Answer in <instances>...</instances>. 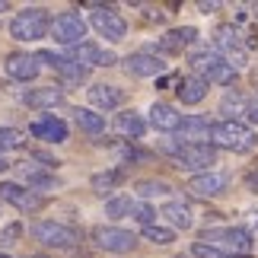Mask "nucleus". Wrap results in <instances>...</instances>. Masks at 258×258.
<instances>
[{
	"label": "nucleus",
	"instance_id": "nucleus-8",
	"mask_svg": "<svg viewBox=\"0 0 258 258\" xmlns=\"http://www.w3.org/2000/svg\"><path fill=\"white\" fill-rule=\"evenodd\" d=\"M214 48H217V54H220L233 71H242V67L249 64V51H245L242 38H239V32H236L233 26H220V29H217Z\"/></svg>",
	"mask_w": 258,
	"mask_h": 258
},
{
	"label": "nucleus",
	"instance_id": "nucleus-26",
	"mask_svg": "<svg viewBox=\"0 0 258 258\" xmlns=\"http://www.w3.org/2000/svg\"><path fill=\"white\" fill-rule=\"evenodd\" d=\"M115 131L121 134V137H144V131H147V121H144V115L141 112H121L115 118Z\"/></svg>",
	"mask_w": 258,
	"mask_h": 258
},
{
	"label": "nucleus",
	"instance_id": "nucleus-42",
	"mask_svg": "<svg viewBox=\"0 0 258 258\" xmlns=\"http://www.w3.org/2000/svg\"><path fill=\"white\" fill-rule=\"evenodd\" d=\"M35 258H42V255H35Z\"/></svg>",
	"mask_w": 258,
	"mask_h": 258
},
{
	"label": "nucleus",
	"instance_id": "nucleus-14",
	"mask_svg": "<svg viewBox=\"0 0 258 258\" xmlns=\"http://www.w3.org/2000/svg\"><path fill=\"white\" fill-rule=\"evenodd\" d=\"M0 201L13 204V207H19V211H38V207L45 204V198L29 191V188L19 185V182H4L0 185Z\"/></svg>",
	"mask_w": 258,
	"mask_h": 258
},
{
	"label": "nucleus",
	"instance_id": "nucleus-18",
	"mask_svg": "<svg viewBox=\"0 0 258 258\" xmlns=\"http://www.w3.org/2000/svg\"><path fill=\"white\" fill-rule=\"evenodd\" d=\"M89 102H93V108H99V112H115V108H121L124 102V93L112 83H93L86 89Z\"/></svg>",
	"mask_w": 258,
	"mask_h": 258
},
{
	"label": "nucleus",
	"instance_id": "nucleus-4",
	"mask_svg": "<svg viewBox=\"0 0 258 258\" xmlns=\"http://www.w3.org/2000/svg\"><path fill=\"white\" fill-rule=\"evenodd\" d=\"M163 153H169L178 169L188 172H211L217 163V150L211 144H163Z\"/></svg>",
	"mask_w": 258,
	"mask_h": 258
},
{
	"label": "nucleus",
	"instance_id": "nucleus-10",
	"mask_svg": "<svg viewBox=\"0 0 258 258\" xmlns=\"http://www.w3.org/2000/svg\"><path fill=\"white\" fill-rule=\"evenodd\" d=\"M89 26H93L102 38H108V42H121V38L127 35V23L121 19V13H115L112 7H96L93 16H89Z\"/></svg>",
	"mask_w": 258,
	"mask_h": 258
},
{
	"label": "nucleus",
	"instance_id": "nucleus-25",
	"mask_svg": "<svg viewBox=\"0 0 258 258\" xmlns=\"http://www.w3.org/2000/svg\"><path fill=\"white\" fill-rule=\"evenodd\" d=\"M198 38V29L195 26H182V29H169L163 38H160V51H169V54H178L182 48H188Z\"/></svg>",
	"mask_w": 258,
	"mask_h": 258
},
{
	"label": "nucleus",
	"instance_id": "nucleus-6",
	"mask_svg": "<svg viewBox=\"0 0 258 258\" xmlns=\"http://www.w3.org/2000/svg\"><path fill=\"white\" fill-rule=\"evenodd\" d=\"M32 236L35 242H42L45 249H57V252H71L80 242V233L74 226H67L61 220H38L32 223Z\"/></svg>",
	"mask_w": 258,
	"mask_h": 258
},
{
	"label": "nucleus",
	"instance_id": "nucleus-17",
	"mask_svg": "<svg viewBox=\"0 0 258 258\" xmlns=\"http://www.w3.org/2000/svg\"><path fill=\"white\" fill-rule=\"evenodd\" d=\"M124 71L131 77H160V74H166V61L160 54L137 51L131 57H124Z\"/></svg>",
	"mask_w": 258,
	"mask_h": 258
},
{
	"label": "nucleus",
	"instance_id": "nucleus-23",
	"mask_svg": "<svg viewBox=\"0 0 258 258\" xmlns=\"http://www.w3.org/2000/svg\"><path fill=\"white\" fill-rule=\"evenodd\" d=\"M175 96L182 99V105H198V102L207 96V80H201L198 74H188V77H182V80H178Z\"/></svg>",
	"mask_w": 258,
	"mask_h": 258
},
{
	"label": "nucleus",
	"instance_id": "nucleus-3",
	"mask_svg": "<svg viewBox=\"0 0 258 258\" xmlns=\"http://www.w3.org/2000/svg\"><path fill=\"white\" fill-rule=\"evenodd\" d=\"M191 67H195V74L201 77V80H207V86L211 83L233 86L236 77H239V71H233V67L217 54V48H198V51L191 54Z\"/></svg>",
	"mask_w": 258,
	"mask_h": 258
},
{
	"label": "nucleus",
	"instance_id": "nucleus-35",
	"mask_svg": "<svg viewBox=\"0 0 258 258\" xmlns=\"http://www.w3.org/2000/svg\"><path fill=\"white\" fill-rule=\"evenodd\" d=\"M191 255L195 258H230V255H223L220 249H214V245H207V242H195L191 245Z\"/></svg>",
	"mask_w": 258,
	"mask_h": 258
},
{
	"label": "nucleus",
	"instance_id": "nucleus-12",
	"mask_svg": "<svg viewBox=\"0 0 258 258\" xmlns=\"http://www.w3.org/2000/svg\"><path fill=\"white\" fill-rule=\"evenodd\" d=\"M38 61H45L48 67H51L54 74H61V80H67V83H86V77H89V71L86 67H80L77 61H71L67 54H54V51H38L35 54Z\"/></svg>",
	"mask_w": 258,
	"mask_h": 258
},
{
	"label": "nucleus",
	"instance_id": "nucleus-20",
	"mask_svg": "<svg viewBox=\"0 0 258 258\" xmlns=\"http://www.w3.org/2000/svg\"><path fill=\"white\" fill-rule=\"evenodd\" d=\"M4 71L10 80H19V83H29V80H35L38 77V57L35 54H10L7 57V64H4Z\"/></svg>",
	"mask_w": 258,
	"mask_h": 258
},
{
	"label": "nucleus",
	"instance_id": "nucleus-38",
	"mask_svg": "<svg viewBox=\"0 0 258 258\" xmlns=\"http://www.w3.org/2000/svg\"><path fill=\"white\" fill-rule=\"evenodd\" d=\"M10 169V160H7V156H0V172H7Z\"/></svg>",
	"mask_w": 258,
	"mask_h": 258
},
{
	"label": "nucleus",
	"instance_id": "nucleus-2",
	"mask_svg": "<svg viewBox=\"0 0 258 258\" xmlns=\"http://www.w3.org/2000/svg\"><path fill=\"white\" fill-rule=\"evenodd\" d=\"M10 35L16 42H38V38L51 35V16L45 7H23L10 19Z\"/></svg>",
	"mask_w": 258,
	"mask_h": 258
},
{
	"label": "nucleus",
	"instance_id": "nucleus-21",
	"mask_svg": "<svg viewBox=\"0 0 258 258\" xmlns=\"http://www.w3.org/2000/svg\"><path fill=\"white\" fill-rule=\"evenodd\" d=\"M19 175H23V182L29 185V191H48V188H57V175L42 169V166L19 163Z\"/></svg>",
	"mask_w": 258,
	"mask_h": 258
},
{
	"label": "nucleus",
	"instance_id": "nucleus-22",
	"mask_svg": "<svg viewBox=\"0 0 258 258\" xmlns=\"http://www.w3.org/2000/svg\"><path fill=\"white\" fill-rule=\"evenodd\" d=\"M150 124L156 127V131H163V134H175V127L182 124V115H178V108L169 105V102H153Z\"/></svg>",
	"mask_w": 258,
	"mask_h": 258
},
{
	"label": "nucleus",
	"instance_id": "nucleus-11",
	"mask_svg": "<svg viewBox=\"0 0 258 258\" xmlns=\"http://www.w3.org/2000/svg\"><path fill=\"white\" fill-rule=\"evenodd\" d=\"M67 57L71 61H77L80 67H108V64H115V54L112 51H105V48H99L96 42H80V45H71L67 48Z\"/></svg>",
	"mask_w": 258,
	"mask_h": 258
},
{
	"label": "nucleus",
	"instance_id": "nucleus-32",
	"mask_svg": "<svg viewBox=\"0 0 258 258\" xmlns=\"http://www.w3.org/2000/svg\"><path fill=\"white\" fill-rule=\"evenodd\" d=\"M26 144V134L16 127H0V156H7V150H19Z\"/></svg>",
	"mask_w": 258,
	"mask_h": 258
},
{
	"label": "nucleus",
	"instance_id": "nucleus-29",
	"mask_svg": "<svg viewBox=\"0 0 258 258\" xmlns=\"http://www.w3.org/2000/svg\"><path fill=\"white\" fill-rule=\"evenodd\" d=\"M134 198L131 195H112L105 201V217H112V220H124V217H131L134 211Z\"/></svg>",
	"mask_w": 258,
	"mask_h": 258
},
{
	"label": "nucleus",
	"instance_id": "nucleus-37",
	"mask_svg": "<svg viewBox=\"0 0 258 258\" xmlns=\"http://www.w3.org/2000/svg\"><path fill=\"white\" fill-rule=\"evenodd\" d=\"M245 118H249L252 124H258V102H249V115H245Z\"/></svg>",
	"mask_w": 258,
	"mask_h": 258
},
{
	"label": "nucleus",
	"instance_id": "nucleus-24",
	"mask_svg": "<svg viewBox=\"0 0 258 258\" xmlns=\"http://www.w3.org/2000/svg\"><path fill=\"white\" fill-rule=\"evenodd\" d=\"M23 102L32 105V108H54L64 102V89L57 86H38V89H29V93H23Z\"/></svg>",
	"mask_w": 258,
	"mask_h": 258
},
{
	"label": "nucleus",
	"instance_id": "nucleus-13",
	"mask_svg": "<svg viewBox=\"0 0 258 258\" xmlns=\"http://www.w3.org/2000/svg\"><path fill=\"white\" fill-rule=\"evenodd\" d=\"M175 144H211V121L201 115H182L175 127Z\"/></svg>",
	"mask_w": 258,
	"mask_h": 258
},
{
	"label": "nucleus",
	"instance_id": "nucleus-15",
	"mask_svg": "<svg viewBox=\"0 0 258 258\" xmlns=\"http://www.w3.org/2000/svg\"><path fill=\"white\" fill-rule=\"evenodd\" d=\"M226 185H230V178H226L223 172H198L188 178V191H191L195 198H217L220 191H226Z\"/></svg>",
	"mask_w": 258,
	"mask_h": 258
},
{
	"label": "nucleus",
	"instance_id": "nucleus-40",
	"mask_svg": "<svg viewBox=\"0 0 258 258\" xmlns=\"http://www.w3.org/2000/svg\"><path fill=\"white\" fill-rule=\"evenodd\" d=\"M0 217H4V201H0Z\"/></svg>",
	"mask_w": 258,
	"mask_h": 258
},
{
	"label": "nucleus",
	"instance_id": "nucleus-33",
	"mask_svg": "<svg viewBox=\"0 0 258 258\" xmlns=\"http://www.w3.org/2000/svg\"><path fill=\"white\" fill-rule=\"evenodd\" d=\"M121 178H124V172H121V169H112V172H96V175H93V188L105 195V191H112L115 185H121Z\"/></svg>",
	"mask_w": 258,
	"mask_h": 258
},
{
	"label": "nucleus",
	"instance_id": "nucleus-34",
	"mask_svg": "<svg viewBox=\"0 0 258 258\" xmlns=\"http://www.w3.org/2000/svg\"><path fill=\"white\" fill-rule=\"evenodd\" d=\"M131 220H137L141 223V230L144 226H153L156 223V211L150 204H134V211H131Z\"/></svg>",
	"mask_w": 258,
	"mask_h": 258
},
{
	"label": "nucleus",
	"instance_id": "nucleus-19",
	"mask_svg": "<svg viewBox=\"0 0 258 258\" xmlns=\"http://www.w3.org/2000/svg\"><path fill=\"white\" fill-rule=\"evenodd\" d=\"M160 217L166 223H169V230H191L195 226V214H191V207H188L185 201H178V198H169L163 207H160Z\"/></svg>",
	"mask_w": 258,
	"mask_h": 258
},
{
	"label": "nucleus",
	"instance_id": "nucleus-30",
	"mask_svg": "<svg viewBox=\"0 0 258 258\" xmlns=\"http://www.w3.org/2000/svg\"><path fill=\"white\" fill-rule=\"evenodd\" d=\"M134 191L141 198H163V195H169L172 188H169V182H163V178H144V182L134 185Z\"/></svg>",
	"mask_w": 258,
	"mask_h": 258
},
{
	"label": "nucleus",
	"instance_id": "nucleus-39",
	"mask_svg": "<svg viewBox=\"0 0 258 258\" xmlns=\"http://www.w3.org/2000/svg\"><path fill=\"white\" fill-rule=\"evenodd\" d=\"M249 185H252V188H258V172H255V175L249 178Z\"/></svg>",
	"mask_w": 258,
	"mask_h": 258
},
{
	"label": "nucleus",
	"instance_id": "nucleus-41",
	"mask_svg": "<svg viewBox=\"0 0 258 258\" xmlns=\"http://www.w3.org/2000/svg\"><path fill=\"white\" fill-rule=\"evenodd\" d=\"M0 258H13V255H0Z\"/></svg>",
	"mask_w": 258,
	"mask_h": 258
},
{
	"label": "nucleus",
	"instance_id": "nucleus-1",
	"mask_svg": "<svg viewBox=\"0 0 258 258\" xmlns=\"http://www.w3.org/2000/svg\"><path fill=\"white\" fill-rule=\"evenodd\" d=\"M258 144V131L242 121H230V118H220V121L211 124V147L214 150H233V153H245Z\"/></svg>",
	"mask_w": 258,
	"mask_h": 258
},
{
	"label": "nucleus",
	"instance_id": "nucleus-27",
	"mask_svg": "<svg viewBox=\"0 0 258 258\" xmlns=\"http://www.w3.org/2000/svg\"><path fill=\"white\" fill-rule=\"evenodd\" d=\"M74 121L86 134H102L105 131V115L93 112V108H74Z\"/></svg>",
	"mask_w": 258,
	"mask_h": 258
},
{
	"label": "nucleus",
	"instance_id": "nucleus-9",
	"mask_svg": "<svg viewBox=\"0 0 258 258\" xmlns=\"http://www.w3.org/2000/svg\"><path fill=\"white\" fill-rule=\"evenodd\" d=\"M93 242L99 245L102 252H115V255H124L137 245V236L124 226H96L93 230Z\"/></svg>",
	"mask_w": 258,
	"mask_h": 258
},
{
	"label": "nucleus",
	"instance_id": "nucleus-36",
	"mask_svg": "<svg viewBox=\"0 0 258 258\" xmlns=\"http://www.w3.org/2000/svg\"><path fill=\"white\" fill-rule=\"evenodd\" d=\"M19 236H23V226H19V223H7L4 233H0V245H13Z\"/></svg>",
	"mask_w": 258,
	"mask_h": 258
},
{
	"label": "nucleus",
	"instance_id": "nucleus-31",
	"mask_svg": "<svg viewBox=\"0 0 258 258\" xmlns=\"http://www.w3.org/2000/svg\"><path fill=\"white\" fill-rule=\"evenodd\" d=\"M141 236H144L147 242H153V245H169V242H175V230H169V226H160V223L144 226Z\"/></svg>",
	"mask_w": 258,
	"mask_h": 258
},
{
	"label": "nucleus",
	"instance_id": "nucleus-16",
	"mask_svg": "<svg viewBox=\"0 0 258 258\" xmlns=\"http://www.w3.org/2000/svg\"><path fill=\"white\" fill-rule=\"evenodd\" d=\"M29 134L38 137V141H45V144H64L67 141V124L57 115H42L29 124Z\"/></svg>",
	"mask_w": 258,
	"mask_h": 258
},
{
	"label": "nucleus",
	"instance_id": "nucleus-5",
	"mask_svg": "<svg viewBox=\"0 0 258 258\" xmlns=\"http://www.w3.org/2000/svg\"><path fill=\"white\" fill-rule=\"evenodd\" d=\"M201 242L220 249L223 255H245V252H252L255 236L245 226H211V230L201 233Z\"/></svg>",
	"mask_w": 258,
	"mask_h": 258
},
{
	"label": "nucleus",
	"instance_id": "nucleus-28",
	"mask_svg": "<svg viewBox=\"0 0 258 258\" xmlns=\"http://www.w3.org/2000/svg\"><path fill=\"white\" fill-rule=\"evenodd\" d=\"M220 112H223V115H230V121H239L242 115H249V99L233 89V93H226V96H223Z\"/></svg>",
	"mask_w": 258,
	"mask_h": 258
},
{
	"label": "nucleus",
	"instance_id": "nucleus-7",
	"mask_svg": "<svg viewBox=\"0 0 258 258\" xmlns=\"http://www.w3.org/2000/svg\"><path fill=\"white\" fill-rule=\"evenodd\" d=\"M51 38L57 45H64V48L86 42V19L77 13V10H64V13H57L51 19Z\"/></svg>",
	"mask_w": 258,
	"mask_h": 258
}]
</instances>
